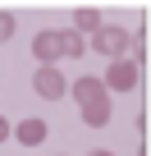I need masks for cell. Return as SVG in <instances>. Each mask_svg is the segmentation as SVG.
I'll return each mask as SVG.
<instances>
[{
	"label": "cell",
	"mask_w": 151,
	"mask_h": 156,
	"mask_svg": "<svg viewBox=\"0 0 151 156\" xmlns=\"http://www.w3.org/2000/svg\"><path fill=\"white\" fill-rule=\"evenodd\" d=\"M32 55H37L41 64H55V60L64 55V32H55V28L37 32V37H32Z\"/></svg>",
	"instance_id": "3957f363"
},
{
	"label": "cell",
	"mask_w": 151,
	"mask_h": 156,
	"mask_svg": "<svg viewBox=\"0 0 151 156\" xmlns=\"http://www.w3.org/2000/svg\"><path fill=\"white\" fill-rule=\"evenodd\" d=\"M83 124H87V129H105V124H110V101L83 106Z\"/></svg>",
	"instance_id": "52a82bcc"
},
{
	"label": "cell",
	"mask_w": 151,
	"mask_h": 156,
	"mask_svg": "<svg viewBox=\"0 0 151 156\" xmlns=\"http://www.w3.org/2000/svg\"><path fill=\"white\" fill-rule=\"evenodd\" d=\"M128 46H133V60H128V64L137 69V64L146 60V32H137V37H128Z\"/></svg>",
	"instance_id": "9c48e42d"
},
{
	"label": "cell",
	"mask_w": 151,
	"mask_h": 156,
	"mask_svg": "<svg viewBox=\"0 0 151 156\" xmlns=\"http://www.w3.org/2000/svg\"><path fill=\"white\" fill-rule=\"evenodd\" d=\"M83 51H87V41H83L78 32H64V55H69V60H73V55H83Z\"/></svg>",
	"instance_id": "30bf717a"
},
{
	"label": "cell",
	"mask_w": 151,
	"mask_h": 156,
	"mask_svg": "<svg viewBox=\"0 0 151 156\" xmlns=\"http://www.w3.org/2000/svg\"><path fill=\"white\" fill-rule=\"evenodd\" d=\"M9 133H14L23 147H37V142H46V119H37V115H32V119H23V124H19V129H9Z\"/></svg>",
	"instance_id": "8992f818"
},
{
	"label": "cell",
	"mask_w": 151,
	"mask_h": 156,
	"mask_svg": "<svg viewBox=\"0 0 151 156\" xmlns=\"http://www.w3.org/2000/svg\"><path fill=\"white\" fill-rule=\"evenodd\" d=\"M73 97H78V106H96V101H110V97H105V83H101V78H78V83H73Z\"/></svg>",
	"instance_id": "5b68a950"
},
{
	"label": "cell",
	"mask_w": 151,
	"mask_h": 156,
	"mask_svg": "<svg viewBox=\"0 0 151 156\" xmlns=\"http://www.w3.org/2000/svg\"><path fill=\"white\" fill-rule=\"evenodd\" d=\"M73 23H78V32H96V28H101V14H96V9H78Z\"/></svg>",
	"instance_id": "ba28073f"
},
{
	"label": "cell",
	"mask_w": 151,
	"mask_h": 156,
	"mask_svg": "<svg viewBox=\"0 0 151 156\" xmlns=\"http://www.w3.org/2000/svg\"><path fill=\"white\" fill-rule=\"evenodd\" d=\"M32 87H37V92L46 97V101H60V97L69 92V83H64V73H60L55 64H41V69H37V78H32Z\"/></svg>",
	"instance_id": "7a4b0ae2"
},
{
	"label": "cell",
	"mask_w": 151,
	"mask_h": 156,
	"mask_svg": "<svg viewBox=\"0 0 151 156\" xmlns=\"http://www.w3.org/2000/svg\"><path fill=\"white\" fill-rule=\"evenodd\" d=\"M14 37V14H0V41Z\"/></svg>",
	"instance_id": "8fae6325"
},
{
	"label": "cell",
	"mask_w": 151,
	"mask_h": 156,
	"mask_svg": "<svg viewBox=\"0 0 151 156\" xmlns=\"http://www.w3.org/2000/svg\"><path fill=\"white\" fill-rule=\"evenodd\" d=\"M101 83H105L110 92H133V87H137V69H133L128 60H115V64H110V73L101 78Z\"/></svg>",
	"instance_id": "277c9868"
},
{
	"label": "cell",
	"mask_w": 151,
	"mask_h": 156,
	"mask_svg": "<svg viewBox=\"0 0 151 156\" xmlns=\"http://www.w3.org/2000/svg\"><path fill=\"white\" fill-rule=\"evenodd\" d=\"M92 156H110V151H92Z\"/></svg>",
	"instance_id": "4fadbf2b"
},
{
	"label": "cell",
	"mask_w": 151,
	"mask_h": 156,
	"mask_svg": "<svg viewBox=\"0 0 151 156\" xmlns=\"http://www.w3.org/2000/svg\"><path fill=\"white\" fill-rule=\"evenodd\" d=\"M124 46H128V32H124V28H115V23H101V28L92 32V51H96V55L119 60V55H124Z\"/></svg>",
	"instance_id": "6da1fadb"
},
{
	"label": "cell",
	"mask_w": 151,
	"mask_h": 156,
	"mask_svg": "<svg viewBox=\"0 0 151 156\" xmlns=\"http://www.w3.org/2000/svg\"><path fill=\"white\" fill-rule=\"evenodd\" d=\"M9 138V124H5V115H0V142H5Z\"/></svg>",
	"instance_id": "7c38bea8"
}]
</instances>
